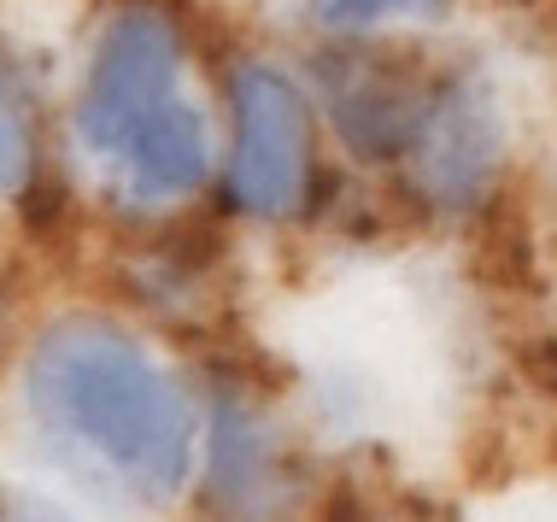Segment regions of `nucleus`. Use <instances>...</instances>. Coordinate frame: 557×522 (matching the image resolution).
<instances>
[{
    "label": "nucleus",
    "instance_id": "nucleus-1",
    "mask_svg": "<svg viewBox=\"0 0 557 522\" xmlns=\"http://www.w3.org/2000/svg\"><path fill=\"white\" fill-rule=\"evenodd\" d=\"M18 423L59 494L112 517H164L200 470V406L135 330L53 318L18 370Z\"/></svg>",
    "mask_w": 557,
    "mask_h": 522
},
{
    "label": "nucleus",
    "instance_id": "nucleus-2",
    "mask_svg": "<svg viewBox=\"0 0 557 522\" xmlns=\"http://www.w3.org/2000/svg\"><path fill=\"white\" fill-rule=\"evenodd\" d=\"M194 487L212 522H299L311 505V464L294 417H282L264 387L218 376L200 406Z\"/></svg>",
    "mask_w": 557,
    "mask_h": 522
},
{
    "label": "nucleus",
    "instance_id": "nucleus-3",
    "mask_svg": "<svg viewBox=\"0 0 557 522\" xmlns=\"http://www.w3.org/2000/svg\"><path fill=\"white\" fill-rule=\"evenodd\" d=\"M230 206L264 223H288L318 188V112L282 65H235L230 77Z\"/></svg>",
    "mask_w": 557,
    "mask_h": 522
},
{
    "label": "nucleus",
    "instance_id": "nucleus-4",
    "mask_svg": "<svg viewBox=\"0 0 557 522\" xmlns=\"http://www.w3.org/2000/svg\"><path fill=\"white\" fill-rule=\"evenodd\" d=\"M405 183L429 212H481L505 171V100L481 65L434 71L399 153Z\"/></svg>",
    "mask_w": 557,
    "mask_h": 522
},
{
    "label": "nucleus",
    "instance_id": "nucleus-5",
    "mask_svg": "<svg viewBox=\"0 0 557 522\" xmlns=\"http://www.w3.org/2000/svg\"><path fill=\"white\" fill-rule=\"evenodd\" d=\"M183 95V29L159 7H124L107 24L88 77L77 95V136L100 165L135 147L141 129H153Z\"/></svg>",
    "mask_w": 557,
    "mask_h": 522
},
{
    "label": "nucleus",
    "instance_id": "nucleus-6",
    "mask_svg": "<svg viewBox=\"0 0 557 522\" xmlns=\"http://www.w3.org/2000/svg\"><path fill=\"white\" fill-rule=\"evenodd\" d=\"M318 88L329 100L341 141L358 159H399L405 141H411L429 77L417 65H405L399 53L352 48V53H323Z\"/></svg>",
    "mask_w": 557,
    "mask_h": 522
},
{
    "label": "nucleus",
    "instance_id": "nucleus-7",
    "mask_svg": "<svg viewBox=\"0 0 557 522\" xmlns=\"http://www.w3.org/2000/svg\"><path fill=\"white\" fill-rule=\"evenodd\" d=\"M29 165H36V141H29V112L18 100L12 77L0 71V200L18 194L29 183Z\"/></svg>",
    "mask_w": 557,
    "mask_h": 522
},
{
    "label": "nucleus",
    "instance_id": "nucleus-8",
    "mask_svg": "<svg viewBox=\"0 0 557 522\" xmlns=\"http://www.w3.org/2000/svg\"><path fill=\"white\" fill-rule=\"evenodd\" d=\"M0 522H95V517L48 482H0Z\"/></svg>",
    "mask_w": 557,
    "mask_h": 522
},
{
    "label": "nucleus",
    "instance_id": "nucleus-9",
    "mask_svg": "<svg viewBox=\"0 0 557 522\" xmlns=\"http://www.w3.org/2000/svg\"><path fill=\"white\" fill-rule=\"evenodd\" d=\"M323 24H341V29H370V24H387V18H417L429 12L434 0H306Z\"/></svg>",
    "mask_w": 557,
    "mask_h": 522
},
{
    "label": "nucleus",
    "instance_id": "nucleus-10",
    "mask_svg": "<svg viewBox=\"0 0 557 522\" xmlns=\"http://www.w3.org/2000/svg\"><path fill=\"white\" fill-rule=\"evenodd\" d=\"M499 522H557V505L552 499H522V505H510Z\"/></svg>",
    "mask_w": 557,
    "mask_h": 522
}]
</instances>
